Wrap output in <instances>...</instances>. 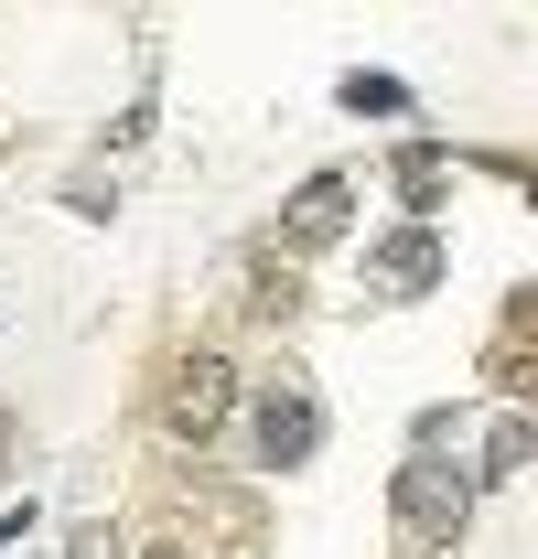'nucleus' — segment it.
<instances>
[{"label":"nucleus","instance_id":"20e7f679","mask_svg":"<svg viewBox=\"0 0 538 559\" xmlns=\"http://www.w3.org/2000/svg\"><path fill=\"white\" fill-rule=\"evenodd\" d=\"M377 280H388V290H431V280H442V248L409 226V237H388V248H377Z\"/></svg>","mask_w":538,"mask_h":559},{"label":"nucleus","instance_id":"f03ea898","mask_svg":"<svg viewBox=\"0 0 538 559\" xmlns=\"http://www.w3.org/2000/svg\"><path fill=\"white\" fill-rule=\"evenodd\" d=\"M313 441H324V409H313L302 388H269V399H259V452H269V463H302Z\"/></svg>","mask_w":538,"mask_h":559},{"label":"nucleus","instance_id":"423d86ee","mask_svg":"<svg viewBox=\"0 0 538 559\" xmlns=\"http://www.w3.org/2000/svg\"><path fill=\"white\" fill-rule=\"evenodd\" d=\"M517 463H528V419H506V430H495V452H484V474H517Z\"/></svg>","mask_w":538,"mask_h":559},{"label":"nucleus","instance_id":"7ed1b4c3","mask_svg":"<svg viewBox=\"0 0 538 559\" xmlns=\"http://www.w3.org/2000/svg\"><path fill=\"white\" fill-rule=\"evenodd\" d=\"M173 430H184V441H204V430H215V419H226V366H215V355H195V366H184V377H173Z\"/></svg>","mask_w":538,"mask_h":559},{"label":"nucleus","instance_id":"39448f33","mask_svg":"<svg viewBox=\"0 0 538 559\" xmlns=\"http://www.w3.org/2000/svg\"><path fill=\"white\" fill-rule=\"evenodd\" d=\"M335 226H344V183L324 173V183H302V205H291V248H324Z\"/></svg>","mask_w":538,"mask_h":559},{"label":"nucleus","instance_id":"f257e3e1","mask_svg":"<svg viewBox=\"0 0 538 559\" xmlns=\"http://www.w3.org/2000/svg\"><path fill=\"white\" fill-rule=\"evenodd\" d=\"M399 516L420 527V538H453V527H464V474H442V463H409V474H399Z\"/></svg>","mask_w":538,"mask_h":559}]
</instances>
